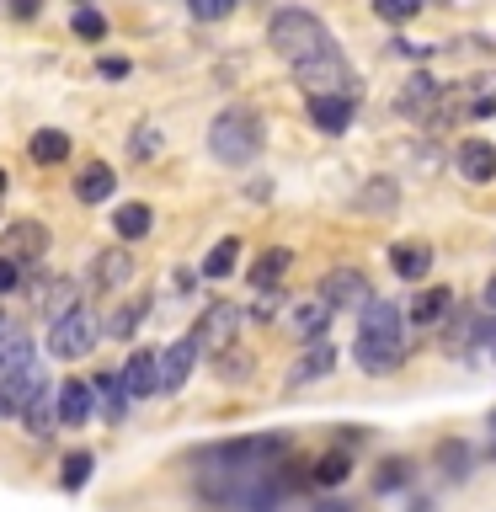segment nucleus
<instances>
[{
    "label": "nucleus",
    "instance_id": "f3484780",
    "mask_svg": "<svg viewBox=\"0 0 496 512\" xmlns=\"http://www.w3.org/2000/svg\"><path fill=\"white\" fill-rule=\"evenodd\" d=\"M123 384H128V395H155L160 390V358L155 352H134L123 368Z\"/></svg>",
    "mask_w": 496,
    "mask_h": 512
},
{
    "label": "nucleus",
    "instance_id": "9d476101",
    "mask_svg": "<svg viewBox=\"0 0 496 512\" xmlns=\"http://www.w3.org/2000/svg\"><path fill=\"white\" fill-rule=\"evenodd\" d=\"M326 326H331V304L326 299H299L294 310H288V331L299 336V342H315V336H326Z\"/></svg>",
    "mask_w": 496,
    "mask_h": 512
},
{
    "label": "nucleus",
    "instance_id": "a18cd8bd",
    "mask_svg": "<svg viewBox=\"0 0 496 512\" xmlns=\"http://www.w3.org/2000/svg\"><path fill=\"white\" fill-rule=\"evenodd\" d=\"M491 358H496V336H491Z\"/></svg>",
    "mask_w": 496,
    "mask_h": 512
},
{
    "label": "nucleus",
    "instance_id": "a19ab883",
    "mask_svg": "<svg viewBox=\"0 0 496 512\" xmlns=\"http://www.w3.org/2000/svg\"><path fill=\"white\" fill-rule=\"evenodd\" d=\"M11 16H38V0H11Z\"/></svg>",
    "mask_w": 496,
    "mask_h": 512
},
{
    "label": "nucleus",
    "instance_id": "c03bdc74",
    "mask_svg": "<svg viewBox=\"0 0 496 512\" xmlns=\"http://www.w3.org/2000/svg\"><path fill=\"white\" fill-rule=\"evenodd\" d=\"M0 192H6V171H0Z\"/></svg>",
    "mask_w": 496,
    "mask_h": 512
},
{
    "label": "nucleus",
    "instance_id": "58836bf2",
    "mask_svg": "<svg viewBox=\"0 0 496 512\" xmlns=\"http://www.w3.org/2000/svg\"><path fill=\"white\" fill-rule=\"evenodd\" d=\"M400 480H406V464H384V475H379V486H400Z\"/></svg>",
    "mask_w": 496,
    "mask_h": 512
},
{
    "label": "nucleus",
    "instance_id": "b1692460",
    "mask_svg": "<svg viewBox=\"0 0 496 512\" xmlns=\"http://www.w3.org/2000/svg\"><path fill=\"white\" fill-rule=\"evenodd\" d=\"M432 96H438V80H432V75H411L395 107H400V112H427V107H432Z\"/></svg>",
    "mask_w": 496,
    "mask_h": 512
},
{
    "label": "nucleus",
    "instance_id": "4be33fe9",
    "mask_svg": "<svg viewBox=\"0 0 496 512\" xmlns=\"http://www.w3.org/2000/svg\"><path fill=\"white\" fill-rule=\"evenodd\" d=\"M32 160H38V166L70 160V134H64V128H38V134H32Z\"/></svg>",
    "mask_w": 496,
    "mask_h": 512
},
{
    "label": "nucleus",
    "instance_id": "7ed1b4c3",
    "mask_svg": "<svg viewBox=\"0 0 496 512\" xmlns=\"http://www.w3.org/2000/svg\"><path fill=\"white\" fill-rule=\"evenodd\" d=\"M208 150H214L224 166H251L256 150H262V118H256L251 107L219 112L214 128H208Z\"/></svg>",
    "mask_w": 496,
    "mask_h": 512
},
{
    "label": "nucleus",
    "instance_id": "dca6fc26",
    "mask_svg": "<svg viewBox=\"0 0 496 512\" xmlns=\"http://www.w3.org/2000/svg\"><path fill=\"white\" fill-rule=\"evenodd\" d=\"M390 267L400 272V278H427V267H432V246L427 240H400V246L390 251Z\"/></svg>",
    "mask_w": 496,
    "mask_h": 512
},
{
    "label": "nucleus",
    "instance_id": "c756f323",
    "mask_svg": "<svg viewBox=\"0 0 496 512\" xmlns=\"http://www.w3.org/2000/svg\"><path fill=\"white\" fill-rule=\"evenodd\" d=\"M91 454H70V459H64V475H59V486L64 491H80V486H86V480H91Z\"/></svg>",
    "mask_w": 496,
    "mask_h": 512
},
{
    "label": "nucleus",
    "instance_id": "39448f33",
    "mask_svg": "<svg viewBox=\"0 0 496 512\" xmlns=\"http://www.w3.org/2000/svg\"><path fill=\"white\" fill-rule=\"evenodd\" d=\"M96 347V320L86 310H70V315H59L54 320V331H48V352L54 358H86V352Z\"/></svg>",
    "mask_w": 496,
    "mask_h": 512
},
{
    "label": "nucleus",
    "instance_id": "79ce46f5",
    "mask_svg": "<svg viewBox=\"0 0 496 512\" xmlns=\"http://www.w3.org/2000/svg\"><path fill=\"white\" fill-rule=\"evenodd\" d=\"M315 512H347V507H342V502H320Z\"/></svg>",
    "mask_w": 496,
    "mask_h": 512
},
{
    "label": "nucleus",
    "instance_id": "423d86ee",
    "mask_svg": "<svg viewBox=\"0 0 496 512\" xmlns=\"http://www.w3.org/2000/svg\"><path fill=\"white\" fill-rule=\"evenodd\" d=\"M294 75H299L310 91H342V96H352V70H347V59L336 54V43L326 48V54L294 64Z\"/></svg>",
    "mask_w": 496,
    "mask_h": 512
},
{
    "label": "nucleus",
    "instance_id": "c9c22d12",
    "mask_svg": "<svg viewBox=\"0 0 496 512\" xmlns=\"http://www.w3.org/2000/svg\"><path fill=\"white\" fill-rule=\"evenodd\" d=\"M16 283H22V262H11V256H0V294H11Z\"/></svg>",
    "mask_w": 496,
    "mask_h": 512
},
{
    "label": "nucleus",
    "instance_id": "7c9ffc66",
    "mask_svg": "<svg viewBox=\"0 0 496 512\" xmlns=\"http://www.w3.org/2000/svg\"><path fill=\"white\" fill-rule=\"evenodd\" d=\"M123 278H128V256L123 251H107L102 262H96V283L112 288V283H123Z\"/></svg>",
    "mask_w": 496,
    "mask_h": 512
},
{
    "label": "nucleus",
    "instance_id": "1a4fd4ad",
    "mask_svg": "<svg viewBox=\"0 0 496 512\" xmlns=\"http://www.w3.org/2000/svg\"><path fill=\"white\" fill-rule=\"evenodd\" d=\"M320 299H326L331 310H352V304H368V299H374V288H368L363 272H331V278L320 283Z\"/></svg>",
    "mask_w": 496,
    "mask_h": 512
},
{
    "label": "nucleus",
    "instance_id": "a211bd4d",
    "mask_svg": "<svg viewBox=\"0 0 496 512\" xmlns=\"http://www.w3.org/2000/svg\"><path fill=\"white\" fill-rule=\"evenodd\" d=\"M54 406H59V395L48 390V384L22 406V427L32 432V438H48V432H54Z\"/></svg>",
    "mask_w": 496,
    "mask_h": 512
},
{
    "label": "nucleus",
    "instance_id": "37998d69",
    "mask_svg": "<svg viewBox=\"0 0 496 512\" xmlns=\"http://www.w3.org/2000/svg\"><path fill=\"white\" fill-rule=\"evenodd\" d=\"M486 310H496V283H486Z\"/></svg>",
    "mask_w": 496,
    "mask_h": 512
},
{
    "label": "nucleus",
    "instance_id": "c85d7f7f",
    "mask_svg": "<svg viewBox=\"0 0 496 512\" xmlns=\"http://www.w3.org/2000/svg\"><path fill=\"white\" fill-rule=\"evenodd\" d=\"M347 470H352V459H347V454H326V459H315L310 480H320V486H342Z\"/></svg>",
    "mask_w": 496,
    "mask_h": 512
},
{
    "label": "nucleus",
    "instance_id": "f03ea898",
    "mask_svg": "<svg viewBox=\"0 0 496 512\" xmlns=\"http://www.w3.org/2000/svg\"><path fill=\"white\" fill-rule=\"evenodd\" d=\"M267 43L278 48V54H283L288 64H304V59L326 54V48H331V32H326V22H320V16L299 11V6H288V11H278V16H272V27H267Z\"/></svg>",
    "mask_w": 496,
    "mask_h": 512
},
{
    "label": "nucleus",
    "instance_id": "412c9836",
    "mask_svg": "<svg viewBox=\"0 0 496 512\" xmlns=\"http://www.w3.org/2000/svg\"><path fill=\"white\" fill-rule=\"evenodd\" d=\"M454 310V294L448 288H422V294L411 299V326H432V320H443Z\"/></svg>",
    "mask_w": 496,
    "mask_h": 512
},
{
    "label": "nucleus",
    "instance_id": "5701e85b",
    "mask_svg": "<svg viewBox=\"0 0 496 512\" xmlns=\"http://www.w3.org/2000/svg\"><path fill=\"white\" fill-rule=\"evenodd\" d=\"M27 363H32V342H27V331L0 326V379H6L11 368H27Z\"/></svg>",
    "mask_w": 496,
    "mask_h": 512
},
{
    "label": "nucleus",
    "instance_id": "f704fd0d",
    "mask_svg": "<svg viewBox=\"0 0 496 512\" xmlns=\"http://www.w3.org/2000/svg\"><path fill=\"white\" fill-rule=\"evenodd\" d=\"M75 32H80V38H107V22H102V16H96V11H75Z\"/></svg>",
    "mask_w": 496,
    "mask_h": 512
},
{
    "label": "nucleus",
    "instance_id": "393cba45",
    "mask_svg": "<svg viewBox=\"0 0 496 512\" xmlns=\"http://www.w3.org/2000/svg\"><path fill=\"white\" fill-rule=\"evenodd\" d=\"M91 390L102 395L107 422H118V416H123V400H128V384H123V374H102V379H91Z\"/></svg>",
    "mask_w": 496,
    "mask_h": 512
},
{
    "label": "nucleus",
    "instance_id": "20e7f679",
    "mask_svg": "<svg viewBox=\"0 0 496 512\" xmlns=\"http://www.w3.org/2000/svg\"><path fill=\"white\" fill-rule=\"evenodd\" d=\"M198 347L203 352H224V347H235L240 342V304H230V299H214L208 310L198 315Z\"/></svg>",
    "mask_w": 496,
    "mask_h": 512
},
{
    "label": "nucleus",
    "instance_id": "f257e3e1",
    "mask_svg": "<svg viewBox=\"0 0 496 512\" xmlns=\"http://www.w3.org/2000/svg\"><path fill=\"white\" fill-rule=\"evenodd\" d=\"M406 358V336H400V310L390 299H368L358 320V363L368 374H390Z\"/></svg>",
    "mask_w": 496,
    "mask_h": 512
},
{
    "label": "nucleus",
    "instance_id": "ea45409f",
    "mask_svg": "<svg viewBox=\"0 0 496 512\" xmlns=\"http://www.w3.org/2000/svg\"><path fill=\"white\" fill-rule=\"evenodd\" d=\"M134 150H139V155H150V150H160V134H150V128H144V134L134 139Z\"/></svg>",
    "mask_w": 496,
    "mask_h": 512
},
{
    "label": "nucleus",
    "instance_id": "cd10ccee",
    "mask_svg": "<svg viewBox=\"0 0 496 512\" xmlns=\"http://www.w3.org/2000/svg\"><path fill=\"white\" fill-rule=\"evenodd\" d=\"M70 310H80V304H75V283H48L43 288V315L48 320H59V315H70Z\"/></svg>",
    "mask_w": 496,
    "mask_h": 512
},
{
    "label": "nucleus",
    "instance_id": "49530a36",
    "mask_svg": "<svg viewBox=\"0 0 496 512\" xmlns=\"http://www.w3.org/2000/svg\"><path fill=\"white\" fill-rule=\"evenodd\" d=\"M0 416H6V406H0Z\"/></svg>",
    "mask_w": 496,
    "mask_h": 512
},
{
    "label": "nucleus",
    "instance_id": "ddd939ff",
    "mask_svg": "<svg viewBox=\"0 0 496 512\" xmlns=\"http://www.w3.org/2000/svg\"><path fill=\"white\" fill-rule=\"evenodd\" d=\"M43 384H48V379L38 374V363H27V368H11V374L0 379V406H6V411H22L27 400L43 390Z\"/></svg>",
    "mask_w": 496,
    "mask_h": 512
},
{
    "label": "nucleus",
    "instance_id": "473e14b6",
    "mask_svg": "<svg viewBox=\"0 0 496 512\" xmlns=\"http://www.w3.org/2000/svg\"><path fill=\"white\" fill-rule=\"evenodd\" d=\"M187 11L198 16V22H219V16L235 11V0H187Z\"/></svg>",
    "mask_w": 496,
    "mask_h": 512
},
{
    "label": "nucleus",
    "instance_id": "72a5a7b5",
    "mask_svg": "<svg viewBox=\"0 0 496 512\" xmlns=\"http://www.w3.org/2000/svg\"><path fill=\"white\" fill-rule=\"evenodd\" d=\"M219 374H224V379H246V374H251V358H240V352L224 347V352H219Z\"/></svg>",
    "mask_w": 496,
    "mask_h": 512
},
{
    "label": "nucleus",
    "instance_id": "2f4dec72",
    "mask_svg": "<svg viewBox=\"0 0 496 512\" xmlns=\"http://www.w3.org/2000/svg\"><path fill=\"white\" fill-rule=\"evenodd\" d=\"M374 11L384 22H411V16L422 11V0H374Z\"/></svg>",
    "mask_w": 496,
    "mask_h": 512
},
{
    "label": "nucleus",
    "instance_id": "a878e982",
    "mask_svg": "<svg viewBox=\"0 0 496 512\" xmlns=\"http://www.w3.org/2000/svg\"><path fill=\"white\" fill-rule=\"evenodd\" d=\"M112 224H118L123 240H139V235H150V208H144V203H123L118 214H112Z\"/></svg>",
    "mask_w": 496,
    "mask_h": 512
},
{
    "label": "nucleus",
    "instance_id": "e433bc0d",
    "mask_svg": "<svg viewBox=\"0 0 496 512\" xmlns=\"http://www.w3.org/2000/svg\"><path fill=\"white\" fill-rule=\"evenodd\" d=\"M438 454H443V464H448V475H464V448H459V443H443Z\"/></svg>",
    "mask_w": 496,
    "mask_h": 512
},
{
    "label": "nucleus",
    "instance_id": "f8f14e48",
    "mask_svg": "<svg viewBox=\"0 0 496 512\" xmlns=\"http://www.w3.org/2000/svg\"><path fill=\"white\" fill-rule=\"evenodd\" d=\"M454 166H459V176H470V182H491L496 176V144L491 139H464Z\"/></svg>",
    "mask_w": 496,
    "mask_h": 512
},
{
    "label": "nucleus",
    "instance_id": "bb28decb",
    "mask_svg": "<svg viewBox=\"0 0 496 512\" xmlns=\"http://www.w3.org/2000/svg\"><path fill=\"white\" fill-rule=\"evenodd\" d=\"M235 256H240V240H219V246L203 256V278H230Z\"/></svg>",
    "mask_w": 496,
    "mask_h": 512
},
{
    "label": "nucleus",
    "instance_id": "4c0bfd02",
    "mask_svg": "<svg viewBox=\"0 0 496 512\" xmlns=\"http://www.w3.org/2000/svg\"><path fill=\"white\" fill-rule=\"evenodd\" d=\"M96 70H102L107 80H123V75H128V64H123V59H96Z\"/></svg>",
    "mask_w": 496,
    "mask_h": 512
},
{
    "label": "nucleus",
    "instance_id": "6ab92c4d",
    "mask_svg": "<svg viewBox=\"0 0 496 512\" xmlns=\"http://www.w3.org/2000/svg\"><path fill=\"white\" fill-rule=\"evenodd\" d=\"M112 187H118V171L102 166V160H96V166H86V171H80V182H75L80 203H107V198H112Z\"/></svg>",
    "mask_w": 496,
    "mask_h": 512
},
{
    "label": "nucleus",
    "instance_id": "2eb2a0df",
    "mask_svg": "<svg viewBox=\"0 0 496 512\" xmlns=\"http://www.w3.org/2000/svg\"><path fill=\"white\" fill-rule=\"evenodd\" d=\"M86 416H91V379L59 384V422H64V427H80Z\"/></svg>",
    "mask_w": 496,
    "mask_h": 512
},
{
    "label": "nucleus",
    "instance_id": "4468645a",
    "mask_svg": "<svg viewBox=\"0 0 496 512\" xmlns=\"http://www.w3.org/2000/svg\"><path fill=\"white\" fill-rule=\"evenodd\" d=\"M43 246H48L43 224H11L0 235V256H11V262H32V256H43Z\"/></svg>",
    "mask_w": 496,
    "mask_h": 512
},
{
    "label": "nucleus",
    "instance_id": "9b49d317",
    "mask_svg": "<svg viewBox=\"0 0 496 512\" xmlns=\"http://www.w3.org/2000/svg\"><path fill=\"white\" fill-rule=\"evenodd\" d=\"M336 368V347L326 336H315V342H304V358L288 368V384H310V379H326Z\"/></svg>",
    "mask_w": 496,
    "mask_h": 512
},
{
    "label": "nucleus",
    "instance_id": "aec40b11",
    "mask_svg": "<svg viewBox=\"0 0 496 512\" xmlns=\"http://www.w3.org/2000/svg\"><path fill=\"white\" fill-rule=\"evenodd\" d=\"M288 262H294V251H283V246L262 251V256L251 262V288H278L283 272H288Z\"/></svg>",
    "mask_w": 496,
    "mask_h": 512
},
{
    "label": "nucleus",
    "instance_id": "0eeeda50",
    "mask_svg": "<svg viewBox=\"0 0 496 512\" xmlns=\"http://www.w3.org/2000/svg\"><path fill=\"white\" fill-rule=\"evenodd\" d=\"M198 336H182V342H171L166 352H160V395H176L192 374V363H198Z\"/></svg>",
    "mask_w": 496,
    "mask_h": 512
},
{
    "label": "nucleus",
    "instance_id": "6e6552de",
    "mask_svg": "<svg viewBox=\"0 0 496 512\" xmlns=\"http://www.w3.org/2000/svg\"><path fill=\"white\" fill-rule=\"evenodd\" d=\"M310 118H315L320 134H347L352 96H342V91H310Z\"/></svg>",
    "mask_w": 496,
    "mask_h": 512
}]
</instances>
